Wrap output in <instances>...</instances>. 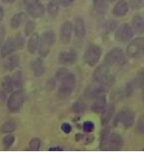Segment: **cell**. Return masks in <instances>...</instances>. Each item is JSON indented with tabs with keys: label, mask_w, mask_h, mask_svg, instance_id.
I'll return each instance as SVG.
<instances>
[{
	"label": "cell",
	"mask_w": 144,
	"mask_h": 152,
	"mask_svg": "<svg viewBox=\"0 0 144 152\" xmlns=\"http://www.w3.org/2000/svg\"><path fill=\"white\" fill-rule=\"evenodd\" d=\"M39 2V0H24V5L27 7H29V6L33 5V4H36V3Z\"/></svg>",
	"instance_id": "cell-39"
},
{
	"label": "cell",
	"mask_w": 144,
	"mask_h": 152,
	"mask_svg": "<svg viewBox=\"0 0 144 152\" xmlns=\"http://www.w3.org/2000/svg\"><path fill=\"white\" fill-rule=\"evenodd\" d=\"M61 130H62L64 133H69L71 132V126L67 123H64L62 124V126H61Z\"/></svg>",
	"instance_id": "cell-36"
},
{
	"label": "cell",
	"mask_w": 144,
	"mask_h": 152,
	"mask_svg": "<svg viewBox=\"0 0 144 152\" xmlns=\"http://www.w3.org/2000/svg\"><path fill=\"white\" fill-rule=\"evenodd\" d=\"M102 56V48L97 45H90L85 50L84 61L89 66H95L99 62Z\"/></svg>",
	"instance_id": "cell-4"
},
{
	"label": "cell",
	"mask_w": 144,
	"mask_h": 152,
	"mask_svg": "<svg viewBox=\"0 0 144 152\" xmlns=\"http://www.w3.org/2000/svg\"><path fill=\"white\" fill-rule=\"evenodd\" d=\"M115 124H121L125 129H129L134 123V113L130 110H122L116 115Z\"/></svg>",
	"instance_id": "cell-10"
},
{
	"label": "cell",
	"mask_w": 144,
	"mask_h": 152,
	"mask_svg": "<svg viewBox=\"0 0 144 152\" xmlns=\"http://www.w3.org/2000/svg\"><path fill=\"white\" fill-rule=\"evenodd\" d=\"M106 90V88L100 83H98V85H91L85 90V96L88 99H95L101 94H104Z\"/></svg>",
	"instance_id": "cell-14"
},
{
	"label": "cell",
	"mask_w": 144,
	"mask_h": 152,
	"mask_svg": "<svg viewBox=\"0 0 144 152\" xmlns=\"http://www.w3.org/2000/svg\"><path fill=\"white\" fill-rule=\"evenodd\" d=\"M12 80H13L15 87H21V85H22V74H21V72L18 71L17 73H15L13 77H12Z\"/></svg>",
	"instance_id": "cell-33"
},
{
	"label": "cell",
	"mask_w": 144,
	"mask_h": 152,
	"mask_svg": "<svg viewBox=\"0 0 144 152\" xmlns=\"http://www.w3.org/2000/svg\"><path fill=\"white\" fill-rule=\"evenodd\" d=\"M14 83H13V80H12V77H10L9 75L5 76L3 78V82H2V88L4 89V91L6 93H10L13 91L14 89Z\"/></svg>",
	"instance_id": "cell-27"
},
{
	"label": "cell",
	"mask_w": 144,
	"mask_h": 152,
	"mask_svg": "<svg viewBox=\"0 0 144 152\" xmlns=\"http://www.w3.org/2000/svg\"><path fill=\"white\" fill-rule=\"evenodd\" d=\"M20 64V58L18 56H7L4 60V68L8 71L14 70Z\"/></svg>",
	"instance_id": "cell-21"
},
{
	"label": "cell",
	"mask_w": 144,
	"mask_h": 152,
	"mask_svg": "<svg viewBox=\"0 0 144 152\" xmlns=\"http://www.w3.org/2000/svg\"><path fill=\"white\" fill-rule=\"evenodd\" d=\"M27 12L33 18H41L45 14V7L41 2H38L27 7Z\"/></svg>",
	"instance_id": "cell-16"
},
{
	"label": "cell",
	"mask_w": 144,
	"mask_h": 152,
	"mask_svg": "<svg viewBox=\"0 0 144 152\" xmlns=\"http://www.w3.org/2000/svg\"><path fill=\"white\" fill-rule=\"evenodd\" d=\"M103 144L104 149L107 150H119L121 149L124 140L121 136L118 133H108L105 134L103 137Z\"/></svg>",
	"instance_id": "cell-6"
},
{
	"label": "cell",
	"mask_w": 144,
	"mask_h": 152,
	"mask_svg": "<svg viewBox=\"0 0 144 152\" xmlns=\"http://www.w3.org/2000/svg\"><path fill=\"white\" fill-rule=\"evenodd\" d=\"M72 34V24L70 22H64L60 27L59 38L61 42L63 44H68L71 39Z\"/></svg>",
	"instance_id": "cell-12"
},
{
	"label": "cell",
	"mask_w": 144,
	"mask_h": 152,
	"mask_svg": "<svg viewBox=\"0 0 144 152\" xmlns=\"http://www.w3.org/2000/svg\"><path fill=\"white\" fill-rule=\"evenodd\" d=\"M0 129H1L2 132H5V133L13 132L14 130L16 129V124H15V121H7L2 124Z\"/></svg>",
	"instance_id": "cell-28"
},
{
	"label": "cell",
	"mask_w": 144,
	"mask_h": 152,
	"mask_svg": "<svg viewBox=\"0 0 144 152\" xmlns=\"http://www.w3.org/2000/svg\"><path fill=\"white\" fill-rule=\"evenodd\" d=\"M41 144H42V142L39 138H37V137L33 138L32 140L30 141L28 149L32 151H38L39 148H41Z\"/></svg>",
	"instance_id": "cell-30"
},
{
	"label": "cell",
	"mask_w": 144,
	"mask_h": 152,
	"mask_svg": "<svg viewBox=\"0 0 144 152\" xmlns=\"http://www.w3.org/2000/svg\"><path fill=\"white\" fill-rule=\"evenodd\" d=\"M3 17H4V10H3V8L0 6V22L2 21Z\"/></svg>",
	"instance_id": "cell-42"
},
{
	"label": "cell",
	"mask_w": 144,
	"mask_h": 152,
	"mask_svg": "<svg viewBox=\"0 0 144 152\" xmlns=\"http://www.w3.org/2000/svg\"><path fill=\"white\" fill-rule=\"evenodd\" d=\"M39 36L36 33H33L31 35V37L29 39L28 42H27V50L30 53H35L36 50L39 48Z\"/></svg>",
	"instance_id": "cell-22"
},
{
	"label": "cell",
	"mask_w": 144,
	"mask_h": 152,
	"mask_svg": "<svg viewBox=\"0 0 144 152\" xmlns=\"http://www.w3.org/2000/svg\"><path fill=\"white\" fill-rule=\"evenodd\" d=\"M14 140H15L14 135L7 134L4 138H3V144H4V147L5 148H9L12 144L14 143Z\"/></svg>",
	"instance_id": "cell-34"
},
{
	"label": "cell",
	"mask_w": 144,
	"mask_h": 152,
	"mask_svg": "<svg viewBox=\"0 0 144 152\" xmlns=\"http://www.w3.org/2000/svg\"><path fill=\"white\" fill-rule=\"evenodd\" d=\"M4 36H5V28L3 26H0V45L4 39Z\"/></svg>",
	"instance_id": "cell-40"
},
{
	"label": "cell",
	"mask_w": 144,
	"mask_h": 152,
	"mask_svg": "<svg viewBox=\"0 0 144 152\" xmlns=\"http://www.w3.org/2000/svg\"><path fill=\"white\" fill-rule=\"evenodd\" d=\"M93 80L96 83L102 84L106 89L111 87L114 83V77L110 75V66L105 62L98 66L93 73Z\"/></svg>",
	"instance_id": "cell-1"
},
{
	"label": "cell",
	"mask_w": 144,
	"mask_h": 152,
	"mask_svg": "<svg viewBox=\"0 0 144 152\" xmlns=\"http://www.w3.org/2000/svg\"><path fill=\"white\" fill-rule=\"evenodd\" d=\"M16 48H18V44L16 41V38H9L8 39L3 42V45L0 48V56L2 57H6L7 56H10V54L13 53V51L16 50Z\"/></svg>",
	"instance_id": "cell-11"
},
{
	"label": "cell",
	"mask_w": 144,
	"mask_h": 152,
	"mask_svg": "<svg viewBox=\"0 0 144 152\" xmlns=\"http://www.w3.org/2000/svg\"><path fill=\"white\" fill-rule=\"evenodd\" d=\"M54 33L53 31H47L42 35L39 39V54L41 57H47L48 54L50 53L51 50V47L54 44Z\"/></svg>",
	"instance_id": "cell-2"
},
{
	"label": "cell",
	"mask_w": 144,
	"mask_h": 152,
	"mask_svg": "<svg viewBox=\"0 0 144 152\" xmlns=\"http://www.w3.org/2000/svg\"><path fill=\"white\" fill-rule=\"evenodd\" d=\"M60 87L58 88V97L60 99H66L71 95V93L73 92L75 88V84H76V78L74 74L70 73L66 78H64L62 81H60Z\"/></svg>",
	"instance_id": "cell-3"
},
{
	"label": "cell",
	"mask_w": 144,
	"mask_h": 152,
	"mask_svg": "<svg viewBox=\"0 0 144 152\" xmlns=\"http://www.w3.org/2000/svg\"><path fill=\"white\" fill-rule=\"evenodd\" d=\"M31 69H32L33 73L37 77H41L45 74V65L44 61L42 58H36L31 62Z\"/></svg>",
	"instance_id": "cell-17"
},
{
	"label": "cell",
	"mask_w": 144,
	"mask_h": 152,
	"mask_svg": "<svg viewBox=\"0 0 144 152\" xmlns=\"http://www.w3.org/2000/svg\"><path fill=\"white\" fill-rule=\"evenodd\" d=\"M138 129H139L141 132H144V123H142V121H140V123H139Z\"/></svg>",
	"instance_id": "cell-41"
},
{
	"label": "cell",
	"mask_w": 144,
	"mask_h": 152,
	"mask_svg": "<svg viewBox=\"0 0 144 152\" xmlns=\"http://www.w3.org/2000/svg\"><path fill=\"white\" fill-rule=\"evenodd\" d=\"M128 12V4L125 0H119L116 2L114 9H113V14L116 17H122L126 15Z\"/></svg>",
	"instance_id": "cell-20"
},
{
	"label": "cell",
	"mask_w": 144,
	"mask_h": 152,
	"mask_svg": "<svg viewBox=\"0 0 144 152\" xmlns=\"http://www.w3.org/2000/svg\"><path fill=\"white\" fill-rule=\"evenodd\" d=\"M50 151H56V150L61 151V150H63V149H62V148H61V147L56 146V147H50Z\"/></svg>",
	"instance_id": "cell-43"
},
{
	"label": "cell",
	"mask_w": 144,
	"mask_h": 152,
	"mask_svg": "<svg viewBox=\"0 0 144 152\" xmlns=\"http://www.w3.org/2000/svg\"><path fill=\"white\" fill-rule=\"evenodd\" d=\"M107 1H108V2H115V0H107Z\"/></svg>",
	"instance_id": "cell-45"
},
{
	"label": "cell",
	"mask_w": 144,
	"mask_h": 152,
	"mask_svg": "<svg viewBox=\"0 0 144 152\" xmlns=\"http://www.w3.org/2000/svg\"><path fill=\"white\" fill-rule=\"evenodd\" d=\"M74 1L75 0H59L60 5H62L63 7H68V6L71 5Z\"/></svg>",
	"instance_id": "cell-37"
},
{
	"label": "cell",
	"mask_w": 144,
	"mask_h": 152,
	"mask_svg": "<svg viewBox=\"0 0 144 152\" xmlns=\"http://www.w3.org/2000/svg\"><path fill=\"white\" fill-rule=\"evenodd\" d=\"M3 2H5V3H13L15 0H2Z\"/></svg>",
	"instance_id": "cell-44"
},
{
	"label": "cell",
	"mask_w": 144,
	"mask_h": 152,
	"mask_svg": "<svg viewBox=\"0 0 144 152\" xmlns=\"http://www.w3.org/2000/svg\"><path fill=\"white\" fill-rule=\"evenodd\" d=\"M107 108V99L104 94H101L98 97H96L91 106L92 111L95 113H103Z\"/></svg>",
	"instance_id": "cell-15"
},
{
	"label": "cell",
	"mask_w": 144,
	"mask_h": 152,
	"mask_svg": "<svg viewBox=\"0 0 144 152\" xmlns=\"http://www.w3.org/2000/svg\"><path fill=\"white\" fill-rule=\"evenodd\" d=\"M95 129V126L94 124L92 123V121H85V123L83 124V129L85 130L86 132H93Z\"/></svg>",
	"instance_id": "cell-35"
},
{
	"label": "cell",
	"mask_w": 144,
	"mask_h": 152,
	"mask_svg": "<svg viewBox=\"0 0 144 152\" xmlns=\"http://www.w3.org/2000/svg\"><path fill=\"white\" fill-rule=\"evenodd\" d=\"M24 101H25V94L23 93V91L19 90L12 93L7 101L8 110L10 112H18L22 108Z\"/></svg>",
	"instance_id": "cell-8"
},
{
	"label": "cell",
	"mask_w": 144,
	"mask_h": 152,
	"mask_svg": "<svg viewBox=\"0 0 144 152\" xmlns=\"http://www.w3.org/2000/svg\"><path fill=\"white\" fill-rule=\"evenodd\" d=\"M36 28V24L33 21H27L26 26H25V35L29 36L32 35L34 33V30Z\"/></svg>",
	"instance_id": "cell-32"
},
{
	"label": "cell",
	"mask_w": 144,
	"mask_h": 152,
	"mask_svg": "<svg viewBox=\"0 0 144 152\" xmlns=\"http://www.w3.org/2000/svg\"><path fill=\"white\" fill-rule=\"evenodd\" d=\"M114 113H115V107L113 105H110L109 107L106 108V110L103 112V115H102L103 126H106V124H108L111 121L113 115H114Z\"/></svg>",
	"instance_id": "cell-24"
},
{
	"label": "cell",
	"mask_w": 144,
	"mask_h": 152,
	"mask_svg": "<svg viewBox=\"0 0 144 152\" xmlns=\"http://www.w3.org/2000/svg\"><path fill=\"white\" fill-rule=\"evenodd\" d=\"M58 58H59V62L62 64H72L77 60V53L73 50H62Z\"/></svg>",
	"instance_id": "cell-13"
},
{
	"label": "cell",
	"mask_w": 144,
	"mask_h": 152,
	"mask_svg": "<svg viewBox=\"0 0 144 152\" xmlns=\"http://www.w3.org/2000/svg\"><path fill=\"white\" fill-rule=\"evenodd\" d=\"M105 63L109 66H112L114 64L124 65L125 63V56L121 48H115L111 51H109L105 57Z\"/></svg>",
	"instance_id": "cell-7"
},
{
	"label": "cell",
	"mask_w": 144,
	"mask_h": 152,
	"mask_svg": "<svg viewBox=\"0 0 144 152\" xmlns=\"http://www.w3.org/2000/svg\"><path fill=\"white\" fill-rule=\"evenodd\" d=\"M131 28L136 34H144V17L135 15L131 20Z\"/></svg>",
	"instance_id": "cell-18"
},
{
	"label": "cell",
	"mask_w": 144,
	"mask_h": 152,
	"mask_svg": "<svg viewBox=\"0 0 144 152\" xmlns=\"http://www.w3.org/2000/svg\"><path fill=\"white\" fill-rule=\"evenodd\" d=\"M74 33L76 38L83 39L86 36V27H85L84 20L81 17H77L74 23Z\"/></svg>",
	"instance_id": "cell-19"
},
{
	"label": "cell",
	"mask_w": 144,
	"mask_h": 152,
	"mask_svg": "<svg viewBox=\"0 0 144 152\" xmlns=\"http://www.w3.org/2000/svg\"><path fill=\"white\" fill-rule=\"evenodd\" d=\"M93 10L96 15H102L107 10L106 0H94Z\"/></svg>",
	"instance_id": "cell-25"
},
{
	"label": "cell",
	"mask_w": 144,
	"mask_h": 152,
	"mask_svg": "<svg viewBox=\"0 0 144 152\" xmlns=\"http://www.w3.org/2000/svg\"><path fill=\"white\" fill-rule=\"evenodd\" d=\"M70 73H71V71H70L69 69H67L65 67H61L59 69H57V71L56 73V78L57 81L60 82V81H62L64 78H66Z\"/></svg>",
	"instance_id": "cell-29"
},
{
	"label": "cell",
	"mask_w": 144,
	"mask_h": 152,
	"mask_svg": "<svg viewBox=\"0 0 144 152\" xmlns=\"http://www.w3.org/2000/svg\"><path fill=\"white\" fill-rule=\"evenodd\" d=\"M126 53L129 57L137 58L144 56V38H136L131 41L127 45Z\"/></svg>",
	"instance_id": "cell-5"
},
{
	"label": "cell",
	"mask_w": 144,
	"mask_h": 152,
	"mask_svg": "<svg viewBox=\"0 0 144 152\" xmlns=\"http://www.w3.org/2000/svg\"><path fill=\"white\" fill-rule=\"evenodd\" d=\"M85 104L82 101L75 102L72 106V110L75 112L76 114H82L85 111Z\"/></svg>",
	"instance_id": "cell-31"
},
{
	"label": "cell",
	"mask_w": 144,
	"mask_h": 152,
	"mask_svg": "<svg viewBox=\"0 0 144 152\" xmlns=\"http://www.w3.org/2000/svg\"><path fill=\"white\" fill-rule=\"evenodd\" d=\"M139 87L141 88L142 91V99L144 100V75H142L141 77H139Z\"/></svg>",
	"instance_id": "cell-38"
},
{
	"label": "cell",
	"mask_w": 144,
	"mask_h": 152,
	"mask_svg": "<svg viewBox=\"0 0 144 152\" xmlns=\"http://www.w3.org/2000/svg\"><path fill=\"white\" fill-rule=\"evenodd\" d=\"M27 18H28V16L24 12H20V13L15 14L11 19V27L13 29H18L23 23L26 22Z\"/></svg>",
	"instance_id": "cell-23"
},
{
	"label": "cell",
	"mask_w": 144,
	"mask_h": 152,
	"mask_svg": "<svg viewBox=\"0 0 144 152\" xmlns=\"http://www.w3.org/2000/svg\"><path fill=\"white\" fill-rule=\"evenodd\" d=\"M60 2L59 0H51L48 4V12L51 17H56L59 12Z\"/></svg>",
	"instance_id": "cell-26"
},
{
	"label": "cell",
	"mask_w": 144,
	"mask_h": 152,
	"mask_svg": "<svg viewBox=\"0 0 144 152\" xmlns=\"http://www.w3.org/2000/svg\"><path fill=\"white\" fill-rule=\"evenodd\" d=\"M133 34H134V32L132 28H131V26L125 23V24H122V25L116 30V32L115 34V38L118 42L124 44V42H129L130 39H132Z\"/></svg>",
	"instance_id": "cell-9"
}]
</instances>
